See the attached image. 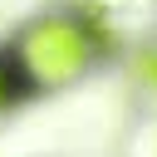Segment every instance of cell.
Segmentation results:
<instances>
[{
	"label": "cell",
	"instance_id": "1",
	"mask_svg": "<svg viewBox=\"0 0 157 157\" xmlns=\"http://www.w3.org/2000/svg\"><path fill=\"white\" fill-rule=\"evenodd\" d=\"M88 59H93V39L69 15H49V20L29 25L25 39L15 44V69L29 88H59V83L78 78Z\"/></svg>",
	"mask_w": 157,
	"mask_h": 157
},
{
	"label": "cell",
	"instance_id": "2",
	"mask_svg": "<svg viewBox=\"0 0 157 157\" xmlns=\"http://www.w3.org/2000/svg\"><path fill=\"white\" fill-rule=\"evenodd\" d=\"M5 103H10V78L0 74V108H5Z\"/></svg>",
	"mask_w": 157,
	"mask_h": 157
}]
</instances>
